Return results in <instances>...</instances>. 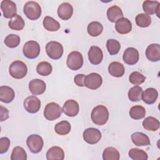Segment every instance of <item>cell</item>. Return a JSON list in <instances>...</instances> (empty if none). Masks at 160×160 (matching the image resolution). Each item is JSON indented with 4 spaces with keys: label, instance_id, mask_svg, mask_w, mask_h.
Segmentation results:
<instances>
[{
    "label": "cell",
    "instance_id": "17",
    "mask_svg": "<svg viewBox=\"0 0 160 160\" xmlns=\"http://www.w3.org/2000/svg\"><path fill=\"white\" fill-rule=\"evenodd\" d=\"M146 56L150 61H159L160 60V45L157 43L149 45L146 50Z\"/></svg>",
    "mask_w": 160,
    "mask_h": 160
},
{
    "label": "cell",
    "instance_id": "44",
    "mask_svg": "<svg viewBox=\"0 0 160 160\" xmlns=\"http://www.w3.org/2000/svg\"><path fill=\"white\" fill-rule=\"evenodd\" d=\"M1 121H6L9 118V111L7 108L1 106Z\"/></svg>",
    "mask_w": 160,
    "mask_h": 160
},
{
    "label": "cell",
    "instance_id": "1",
    "mask_svg": "<svg viewBox=\"0 0 160 160\" xmlns=\"http://www.w3.org/2000/svg\"><path fill=\"white\" fill-rule=\"evenodd\" d=\"M91 118L94 124L98 126H102L107 122L109 119V111L106 106L98 105L93 108Z\"/></svg>",
    "mask_w": 160,
    "mask_h": 160
},
{
    "label": "cell",
    "instance_id": "5",
    "mask_svg": "<svg viewBox=\"0 0 160 160\" xmlns=\"http://www.w3.org/2000/svg\"><path fill=\"white\" fill-rule=\"evenodd\" d=\"M62 109L61 106L54 102L46 104L44 110V116L48 121H54L59 118L62 114Z\"/></svg>",
    "mask_w": 160,
    "mask_h": 160
},
{
    "label": "cell",
    "instance_id": "26",
    "mask_svg": "<svg viewBox=\"0 0 160 160\" xmlns=\"http://www.w3.org/2000/svg\"><path fill=\"white\" fill-rule=\"evenodd\" d=\"M107 17L109 21L115 22L119 19L123 18V12L119 6L114 5L108 8L107 11Z\"/></svg>",
    "mask_w": 160,
    "mask_h": 160
},
{
    "label": "cell",
    "instance_id": "2",
    "mask_svg": "<svg viewBox=\"0 0 160 160\" xmlns=\"http://www.w3.org/2000/svg\"><path fill=\"white\" fill-rule=\"evenodd\" d=\"M23 12L26 16L30 20H36L41 15V8L36 1L27 2L23 8Z\"/></svg>",
    "mask_w": 160,
    "mask_h": 160
},
{
    "label": "cell",
    "instance_id": "20",
    "mask_svg": "<svg viewBox=\"0 0 160 160\" xmlns=\"http://www.w3.org/2000/svg\"><path fill=\"white\" fill-rule=\"evenodd\" d=\"M159 2L158 1H144L142 4V9L144 12L148 15L156 14L159 17Z\"/></svg>",
    "mask_w": 160,
    "mask_h": 160
},
{
    "label": "cell",
    "instance_id": "23",
    "mask_svg": "<svg viewBox=\"0 0 160 160\" xmlns=\"http://www.w3.org/2000/svg\"><path fill=\"white\" fill-rule=\"evenodd\" d=\"M108 72L112 76L120 78L124 75L125 69L122 64L119 62L114 61L109 64L108 66Z\"/></svg>",
    "mask_w": 160,
    "mask_h": 160
},
{
    "label": "cell",
    "instance_id": "3",
    "mask_svg": "<svg viewBox=\"0 0 160 160\" xmlns=\"http://www.w3.org/2000/svg\"><path fill=\"white\" fill-rule=\"evenodd\" d=\"M10 75L15 79H22L24 78L28 72V68L24 62L17 60L13 61L9 68Z\"/></svg>",
    "mask_w": 160,
    "mask_h": 160
},
{
    "label": "cell",
    "instance_id": "42",
    "mask_svg": "<svg viewBox=\"0 0 160 160\" xmlns=\"http://www.w3.org/2000/svg\"><path fill=\"white\" fill-rule=\"evenodd\" d=\"M10 146V140L7 137H2L0 139V153L6 152Z\"/></svg>",
    "mask_w": 160,
    "mask_h": 160
},
{
    "label": "cell",
    "instance_id": "15",
    "mask_svg": "<svg viewBox=\"0 0 160 160\" xmlns=\"http://www.w3.org/2000/svg\"><path fill=\"white\" fill-rule=\"evenodd\" d=\"M46 83L41 79H34L29 83V89L32 94L34 96L43 94L46 90Z\"/></svg>",
    "mask_w": 160,
    "mask_h": 160
},
{
    "label": "cell",
    "instance_id": "27",
    "mask_svg": "<svg viewBox=\"0 0 160 160\" xmlns=\"http://www.w3.org/2000/svg\"><path fill=\"white\" fill-rule=\"evenodd\" d=\"M142 127L147 131H156L159 128V121L152 116H148L143 120Z\"/></svg>",
    "mask_w": 160,
    "mask_h": 160
},
{
    "label": "cell",
    "instance_id": "19",
    "mask_svg": "<svg viewBox=\"0 0 160 160\" xmlns=\"http://www.w3.org/2000/svg\"><path fill=\"white\" fill-rule=\"evenodd\" d=\"M58 15L62 20H68L73 14V8L69 2L61 4L58 8Z\"/></svg>",
    "mask_w": 160,
    "mask_h": 160
},
{
    "label": "cell",
    "instance_id": "12",
    "mask_svg": "<svg viewBox=\"0 0 160 160\" xmlns=\"http://www.w3.org/2000/svg\"><path fill=\"white\" fill-rule=\"evenodd\" d=\"M1 9L5 18L11 19L17 14L16 3L11 0L2 1L1 2Z\"/></svg>",
    "mask_w": 160,
    "mask_h": 160
},
{
    "label": "cell",
    "instance_id": "33",
    "mask_svg": "<svg viewBox=\"0 0 160 160\" xmlns=\"http://www.w3.org/2000/svg\"><path fill=\"white\" fill-rule=\"evenodd\" d=\"M119 151L113 147L106 148L102 152L103 160H119Z\"/></svg>",
    "mask_w": 160,
    "mask_h": 160
},
{
    "label": "cell",
    "instance_id": "13",
    "mask_svg": "<svg viewBox=\"0 0 160 160\" xmlns=\"http://www.w3.org/2000/svg\"><path fill=\"white\" fill-rule=\"evenodd\" d=\"M122 59L126 64L128 65H134L139 61V52L134 48H128L123 53Z\"/></svg>",
    "mask_w": 160,
    "mask_h": 160
},
{
    "label": "cell",
    "instance_id": "11",
    "mask_svg": "<svg viewBox=\"0 0 160 160\" xmlns=\"http://www.w3.org/2000/svg\"><path fill=\"white\" fill-rule=\"evenodd\" d=\"M25 110L31 114L38 112L41 108V101L35 96H30L24 101Z\"/></svg>",
    "mask_w": 160,
    "mask_h": 160
},
{
    "label": "cell",
    "instance_id": "4",
    "mask_svg": "<svg viewBox=\"0 0 160 160\" xmlns=\"http://www.w3.org/2000/svg\"><path fill=\"white\" fill-rule=\"evenodd\" d=\"M46 51L47 55L51 59L57 60L62 57L64 50L62 45L60 42L52 41L47 43Z\"/></svg>",
    "mask_w": 160,
    "mask_h": 160
},
{
    "label": "cell",
    "instance_id": "9",
    "mask_svg": "<svg viewBox=\"0 0 160 160\" xmlns=\"http://www.w3.org/2000/svg\"><path fill=\"white\" fill-rule=\"evenodd\" d=\"M102 83V78L100 74L96 72H91L86 76L84 79V86L88 89L95 90L98 89Z\"/></svg>",
    "mask_w": 160,
    "mask_h": 160
},
{
    "label": "cell",
    "instance_id": "30",
    "mask_svg": "<svg viewBox=\"0 0 160 160\" xmlns=\"http://www.w3.org/2000/svg\"><path fill=\"white\" fill-rule=\"evenodd\" d=\"M87 31L91 36L96 37L102 33L103 31V26L99 22L92 21L88 24Z\"/></svg>",
    "mask_w": 160,
    "mask_h": 160
},
{
    "label": "cell",
    "instance_id": "36",
    "mask_svg": "<svg viewBox=\"0 0 160 160\" xmlns=\"http://www.w3.org/2000/svg\"><path fill=\"white\" fill-rule=\"evenodd\" d=\"M129 158L133 160H147L148 154L143 150L138 148H132L128 152Z\"/></svg>",
    "mask_w": 160,
    "mask_h": 160
},
{
    "label": "cell",
    "instance_id": "39",
    "mask_svg": "<svg viewBox=\"0 0 160 160\" xmlns=\"http://www.w3.org/2000/svg\"><path fill=\"white\" fill-rule=\"evenodd\" d=\"M11 160H26L27 154L25 150L20 146H16L14 148L11 155Z\"/></svg>",
    "mask_w": 160,
    "mask_h": 160
},
{
    "label": "cell",
    "instance_id": "8",
    "mask_svg": "<svg viewBox=\"0 0 160 160\" xmlns=\"http://www.w3.org/2000/svg\"><path fill=\"white\" fill-rule=\"evenodd\" d=\"M26 144L31 152L36 154L42 150L44 141L41 136L38 134H31L27 138Z\"/></svg>",
    "mask_w": 160,
    "mask_h": 160
},
{
    "label": "cell",
    "instance_id": "10",
    "mask_svg": "<svg viewBox=\"0 0 160 160\" xmlns=\"http://www.w3.org/2000/svg\"><path fill=\"white\" fill-rule=\"evenodd\" d=\"M83 139L85 142L89 144H95L101 139V131L94 128H89L83 132Z\"/></svg>",
    "mask_w": 160,
    "mask_h": 160
},
{
    "label": "cell",
    "instance_id": "14",
    "mask_svg": "<svg viewBox=\"0 0 160 160\" xmlns=\"http://www.w3.org/2000/svg\"><path fill=\"white\" fill-rule=\"evenodd\" d=\"M79 106L78 102L74 99L67 100L62 107L63 112L68 116L74 117L78 115Z\"/></svg>",
    "mask_w": 160,
    "mask_h": 160
},
{
    "label": "cell",
    "instance_id": "6",
    "mask_svg": "<svg viewBox=\"0 0 160 160\" xmlns=\"http://www.w3.org/2000/svg\"><path fill=\"white\" fill-rule=\"evenodd\" d=\"M41 48L39 43L35 41H29L23 46L24 56L28 59H35L40 54Z\"/></svg>",
    "mask_w": 160,
    "mask_h": 160
},
{
    "label": "cell",
    "instance_id": "43",
    "mask_svg": "<svg viewBox=\"0 0 160 160\" xmlns=\"http://www.w3.org/2000/svg\"><path fill=\"white\" fill-rule=\"evenodd\" d=\"M86 75L83 74H79L75 76L74 78V83L79 87H84V79Z\"/></svg>",
    "mask_w": 160,
    "mask_h": 160
},
{
    "label": "cell",
    "instance_id": "16",
    "mask_svg": "<svg viewBox=\"0 0 160 160\" xmlns=\"http://www.w3.org/2000/svg\"><path fill=\"white\" fill-rule=\"evenodd\" d=\"M88 58L92 64H100L103 59V53L101 48L96 46H92L88 51Z\"/></svg>",
    "mask_w": 160,
    "mask_h": 160
},
{
    "label": "cell",
    "instance_id": "28",
    "mask_svg": "<svg viewBox=\"0 0 160 160\" xmlns=\"http://www.w3.org/2000/svg\"><path fill=\"white\" fill-rule=\"evenodd\" d=\"M42 24L44 28L49 31H57L60 29V24L58 21L55 20L53 18L47 16H46L42 22Z\"/></svg>",
    "mask_w": 160,
    "mask_h": 160
},
{
    "label": "cell",
    "instance_id": "34",
    "mask_svg": "<svg viewBox=\"0 0 160 160\" xmlns=\"http://www.w3.org/2000/svg\"><path fill=\"white\" fill-rule=\"evenodd\" d=\"M52 67L51 64L47 61H42L38 63L36 66L37 72L42 76H47L50 75L52 72Z\"/></svg>",
    "mask_w": 160,
    "mask_h": 160
},
{
    "label": "cell",
    "instance_id": "29",
    "mask_svg": "<svg viewBox=\"0 0 160 160\" xmlns=\"http://www.w3.org/2000/svg\"><path fill=\"white\" fill-rule=\"evenodd\" d=\"M25 25V22L22 18L18 15L16 14L13 18H12L9 22H8V26L9 27L15 31H21L22 30Z\"/></svg>",
    "mask_w": 160,
    "mask_h": 160
},
{
    "label": "cell",
    "instance_id": "22",
    "mask_svg": "<svg viewBox=\"0 0 160 160\" xmlns=\"http://www.w3.org/2000/svg\"><path fill=\"white\" fill-rule=\"evenodd\" d=\"M15 96L14 90L8 86L0 87V100L5 103H9L12 101Z\"/></svg>",
    "mask_w": 160,
    "mask_h": 160
},
{
    "label": "cell",
    "instance_id": "25",
    "mask_svg": "<svg viewBox=\"0 0 160 160\" xmlns=\"http://www.w3.org/2000/svg\"><path fill=\"white\" fill-rule=\"evenodd\" d=\"M158 96V91L153 88H149L142 92V99L148 104H152L156 101Z\"/></svg>",
    "mask_w": 160,
    "mask_h": 160
},
{
    "label": "cell",
    "instance_id": "32",
    "mask_svg": "<svg viewBox=\"0 0 160 160\" xmlns=\"http://www.w3.org/2000/svg\"><path fill=\"white\" fill-rule=\"evenodd\" d=\"M146 109L140 105H136L132 106L129 111V116L131 118L135 120L142 119L145 117Z\"/></svg>",
    "mask_w": 160,
    "mask_h": 160
},
{
    "label": "cell",
    "instance_id": "41",
    "mask_svg": "<svg viewBox=\"0 0 160 160\" xmlns=\"http://www.w3.org/2000/svg\"><path fill=\"white\" fill-rule=\"evenodd\" d=\"M146 80V77L138 71L132 72L129 77V82L134 85H139L143 83Z\"/></svg>",
    "mask_w": 160,
    "mask_h": 160
},
{
    "label": "cell",
    "instance_id": "38",
    "mask_svg": "<svg viewBox=\"0 0 160 160\" xmlns=\"http://www.w3.org/2000/svg\"><path fill=\"white\" fill-rule=\"evenodd\" d=\"M106 48L110 55H116L121 49V44L118 40L109 39L106 42Z\"/></svg>",
    "mask_w": 160,
    "mask_h": 160
},
{
    "label": "cell",
    "instance_id": "35",
    "mask_svg": "<svg viewBox=\"0 0 160 160\" xmlns=\"http://www.w3.org/2000/svg\"><path fill=\"white\" fill-rule=\"evenodd\" d=\"M71 129L70 123L67 121H62L55 125V132L59 135H66L68 134Z\"/></svg>",
    "mask_w": 160,
    "mask_h": 160
},
{
    "label": "cell",
    "instance_id": "18",
    "mask_svg": "<svg viewBox=\"0 0 160 160\" xmlns=\"http://www.w3.org/2000/svg\"><path fill=\"white\" fill-rule=\"evenodd\" d=\"M116 31L121 34H126L132 30V23L128 18H121L119 19L115 24Z\"/></svg>",
    "mask_w": 160,
    "mask_h": 160
},
{
    "label": "cell",
    "instance_id": "40",
    "mask_svg": "<svg viewBox=\"0 0 160 160\" xmlns=\"http://www.w3.org/2000/svg\"><path fill=\"white\" fill-rule=\"evenodd\" d=\"M20 37L18 35L14 34L8 35L4 39L5 44L10 48H14L18 46L20 44Z\"/></svg>",
    "mask_w": 160,
    "mask_h": 160
},
{
    "label": "cell",
    "instance_id": "24",
    "mask_svg": "<svg viewBox=\"0 0 160 160\" xmlns=\"http://www.w3.org/2000/svg\"><path fill=\"white\" fill-rule=\"evenodd\" d=\"M46 159L48 160H63L64 159V152L59 146H52L48 150Z\"/></svg>",
    "mask_w": 160,
    "mask_h": 160
},
{
    "label": "cell",
    "instance_id": "37",
    "mask_svg": "<svg viewBox=\"0 0 160 160\" xmlns=\"http://www.w3.org/2000/svg\"><path fill=\"white\" fill-rule=\"evenodd\" d=\"M135 21L136 25L141 28H147L149 26L151 23V18L150 16L145 13L138 14L135 18Z\"/></svg>",
    "mask_w": 160,
    "mask_h": 160
},
{
    "label": "cell",
    "instance_id": "31",
    "mask_svg": "<svg viewBox=\"0 0 160 160\" xmlns=\"http://www.w3.org/2000/svg\"><path fill=\"white\" fill-rule=\"evenodd\" d=\"M142 88L139 86L132 87L128 91V98L132 102H137L142 99Z\"/></svg>",
    "mask_w": 160,
    "mask_h": 160
},
{
    "label": "cell",
    "instance_id": "7",
    "mask_svg": "<svg viewBox=\"0 0 160 160\" xmlns=\"http://www.w3.org/2000/svg\"><path fill=\"white\" fill-rule=\"evenodd\" d=\"M66 64L71 70L76 71L79 69L83 65L82 55L78 51L71 52L68 56Z\"/></svg>",
    "mask_w": 160,
    "mask_h": 160
},
{
    "label": "cell",
    "instance_id": "21",
    "mask_svg": "<svg viewBox=\"0 0 160 160\" xmlns=\"http://www.w3.org/2000/svg\"><path fill=\"white\" fill-rule=\"evenodd\" d=\"M131 140L134 144L137 146H149L151 144L150 139L149 137L141 132H136L132 134Z\"/></svg>",
    "mask_w": 160,
    "mask_h": 160
}]
</instances>
